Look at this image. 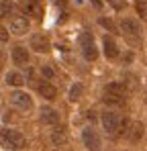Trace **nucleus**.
Returning a JSON list of instances; mask_svg holds the SVG:
<instances>
[{
	"mask_svg": "<svg viewBox=\"0 0 147 151\" xmlns=\"http://www.w3.org/2000/svg\"><path fill=\"white\" fill-rule=\"evenodd\" d=\"M143 123H139V121H135V123H131V129H129V139L133 141V143H137V141H141V137H143Z\"/></svg>",
	"mask_w": 147,
	"mask_h": 151,
	"instance_id": "ddd939ff",
	"label": "nucleus"
},
{
	"mask_svg": "<svg viewBox=\"0 0 147 151\" xmlns=\"http://www.w3.org/2000/svg\"><path fill=\"white\" fill-rule=\"evenodd\" d=\"M10 104L17 106V108H21V110H31V108H33L31 96H29L27 92H21V90H17V92L10 94Z\"/></svg>",
	"mask_w": 147,
	"mask_h": 151,
	"instance_id": "39448f33",
	"label": "nucleus"
},
{
	"mask_svg": "<svg viewBox=\"0 0 147 151\" xmlns=\"http://www.w3.org/2000/svg\"><path fill=\"white\" fill-rule=\"evenodd\" d=\"M41 74L45 76L47 80H53V78H55V72H53V68H49V65H43V68H41Z\"/></svg>",
	"mask_w": 147,
	"mask_h": 151,
	"instance_id": "412c9836",
	"label": "nucleus"
},
{
	"mask_svg": "<svg viewBox=\"0 0 147 151\" xmlns=\"http://www.w3.org/2000/svg\"><path fill=\"white\" fill-rule=\"evenodd\" d=\"M100 123H102V129H104L108 135H115V133L119 131V127H121V116H119L115 110H106V112H102Z\"/></svg>",
	"mask_w": 147,
	"mask_h": 151,
	"instance_id": "20e7f679",
	"label": "nucleus"
},
{
	"mask_svg": "<svg viewBox=\"0 0 147 151\" xmlns=\"http://www.w3.org/2000/svg\"><path fill=\"white\" fill-rule=\"evenodd\" d=\"M2 145H4V149L23 151L24 145H27V139L23 137L21 131H17V129H6V131L2 133Z\"/></svg>",
	"mask_w": 147,
	"mask_h": 151,
	"instance_id": "f257e3e1",
	"label": "nucleus"
},
{
	"mask_svg": "<svg viewBox=\"0 0 147 151\" xmlns=\"http://www.w3.org/2000/svg\"><path fill=\"white\" fill-rule=\"evenodd\" d=\"M51 143L57 145V147H61V145L66 143V135H63L61 131H53V133H51Z\"/></svg>",
	"mask_w": 147,
	"mask_h": 151,
	"instance_id": "a211bd4d",
	"label": "nucleus"
},
{
	"mask_svg": "<svg viewBox=\"0 0 147 151\" xmlns=\"http://www.w3.org/2000/svg\"><path fill=\"white\" fill-rule=\"evenodd\" d=\"M78 41H80V47H82V53H84V57H86L88 61H94V59L98 57L96 45H94V37H92L90 33L82 31V33H80V37H78Z\"/></svg>",
	"mask_w": 147,
	"mask_h": 151,
	"instance_id": "f03ea898",
	"label": "nucleus"
},
{
	"mask_svg": "<svg viewBox=\"0 0 147 151\" xmlns=\"http://www.w3.org/2000/svg\"><path fill=\"white\" fill-rule=\"evenodd\" d=\"M4 80H6L8 86H14V88H19V86L24 84V76L19 74V72H8V74L4 76Z\"/></svg>",
	"mask_w": 147,
	"mask_h": 151,
	"instance_id": "2eb2a0df",
	"label": "nucleus"
},
{
	"mask_svg": "<svg viewBox=\"0 0 147 151\" xmlns=\"http://www.w3.org/2000/svg\"><path fill=\"white\" fill-rule=\"evenodd\" d=\"M23 4L29 14H33L35 19H41V14H43V2L41 0H23Z\"/></svg>",
	"mask_w": 147,
	"mask_h": 151,
	"instance_id": "9d476101",
	"label": "nucleus"
},
{
	"mask_svg": "<svg viewBox=\"0 0 147 151\" xmlns=\"http://www.w3.org/2000/svg\"><path fill=\"white\" fill-rule=\"evenodd\" d=\"M104 94H115V96H125V86L121 82H110L104 86Z\"/></svg>",
	"mask_w": 147,
	"mask_h": 151,
	"instance_id": "dca6fc26",
	"label": "nucleus"
},
{
	"mask_svg": "<svg viewBox=\"0 0 147 151\" xmlns=\"http://www.w3.org/2000/svg\"><path fill=\"white\" fill-rule=\"evenodd\" d=\"M137 10L141 12V17H147V0H139L137 2Z\"/></svg>",
	"mask_w": 147,
	"mask_h": 151,
	"instance_id": "4be33fe9",
	"label": "nucleus"
},
{
	"mask_svg": "<svg viewBox=\"0 0 147 151\" xmlns=\"http://www.w3.org/2000/svg\"><path fill=\"white\" fill-rule=\"evenodd\" d=\"M29 47H31L33 51H37V53H47V51H49V41H47V37H45V35L37 33V35H33V37H31Z\"/></svg>",
	"mask_w": 147,
	"mask_h": 151,
	"instance_id": "6e6552de",
	"label": "nucleus"
},
{
	"mask_svg": "<svg viewBox=\"0 0 147 151\" xmlns=\"http://www.w3.org/2000/svg\"><path fill=\"white\" fill-rule=\"evenodd\" d=\"M121 31L127 37L137 39V37L141 35V25H139V21H135V19H122L121 21Z\"/></svg>",
	"mask_w": 147,
	"mask_h": 151,
	"instance_id": "423d86ee",
	"label": "nucleus"
},
{
	"mask_svg": "<svg viewBox=\"0 0 147 151\" xmlns=\"http://www.w3.org/2000/svg\"><path fill=\"white\" fill-rule=\"evenodd\" d=\"M39 94H41L45 100H53V98L57 96V88H55L53 84H49V82H43V84L39 86Z\"/></svg>",
	"mask_w": 147,
	"mask_h": 151,
	"instance_id": "4468645a",
	"label": "nucleus"
},
{
	"mask_svg": "<svg viewBox=\"0 0 147 151\" xmlns=\"http://www.w3.org/2000/svg\"><path fill=\"white\" fill-rule=\"evenodd\" d=\"M100 25L102 27H106V29H115V25L108 21V19H100Z\"/></svg>",
	"mask_w": 147,
	"mask_h": 151,
	"instance_id": "b1692460",
	"label": "nucleus"
},
{
	"mask_svg": "<svg viewBox=\"0 0 147 151\" xmlns=\"http://www.w3.org/2000/svg\"><path fill=\"white\" fill-rule=\"evenodd\" d=\"M122 61H127V63H131V61H133V53H131V51H127V53L122 55Z\"/></svg>",
	"mask_w": 147,
	"mask_h": 151,
	"instance_id": "393cba45",
	"label": "nucleus"
},
{
	"mask_svg": "<svg viewBox=\"0 0 147 151\" xmlns=\"http://www.w3.org/2000/svg\"><path fill=\"white\" fill-rule=\"evenodd\" d=\"M0 31H2V33H0V39H2V43H6V41H8V29H6V27H2Z\"/></svg>",
	"mask_w": 147,
	"mask_h": 151,
	"instance_id": "5701e85b",
	"label": "nucleus"
},
{
	"mask_svg": "<svg viewBox=\"0 0 147 151\" xmlns=\"http://www.w3.org/2000/svg\"><path fill=\"white\" fill-rule=\"evenodd\" d=\"M82 141H84L86 149H90V151H100V149H102V141H100V135L96 133V129H94L92 125L86 127V129L82 131Z\"/></svg>",
	"mask_w": 147,
	"mask_h": 151,
	"instance_id": "7ed1b4c3",
	"label": "nucleus"
},
{
	"mask_svg": "<svg viewBox=\"0 0 147 151\" xmlns=\"http://www.w3.org/2000/svg\"><path fill=\"white\" fill-rule=\"evenodd\" d=\"M82 94H84V86L82 84H72V88H70V100L72 102H78L80 98H82Z\"/></svg>",
	"mask_w": 147,
	"mask_h": 151,
	"instance_id": "f3484780",
	"label": "nucleus"
},
{
	"mask_svg": "<svg viewBox=\"0 0 147 151\" xmlns=\"http://www.w3.org/2000/svg\"><path fill=\"white\" fill-rule=\"evenodd\" d=\"M10 31H12L14 35H24V33L29 31V19H27V17H21V14L12 17V19H10Z\"/></svg>",
	"mask_w": 147,
	"mask_h": 151,
	"instance_id": "1a4fd4ad",
	"label": "nucleus"
},
{
	"mask_svg": "<svg viewBox=\"0 0 147 151\" xmlns=\"http://www.w3.org/2000/svg\"><path fill=\"white\" fill-rule=\"evenodd\" d=\"M39 119H41L43 125L55 127L57 123H59V112H57L55 108H51V106H43L41 112H39Z\"/></svg>",
	"mask_w": 147,
	"mask_h": 151,
	"instance_id": "0eeeda50",
	"label": "nucleus"
},
{
	"mask_svg": "<svg viewBox=\"0 0 147 151\" xmlns=\"http://www.w3.org/2000/svg\"><path fill=\"white\" fill-rule=\"evenodd\" d=\"M102 100L106 102V104H122V96H115V94H104V98Z\"/></svg>",
	"mask_w": 147,
	"mask_h": 151,
	"instance_id": "6ab92c4d",
	"label": "nucleus"
},
{
	"mask_svg": "<svg viewBox=\"0 0 147 151\" xmlns=\"http://www.w3.org/2000/svg\"><path fill=\"white\" fill-rule=\"evenodd\" d=\"M55 2H57V6H63L66 4V0H55Z\"/></svg>",
	"mask_w": 147,
	"mask_h": 151,
	"instance_id": "a878e982",
	"label": "nucleus"
},
{
	"mask_svg": "<svg viewBox=\"0 0 147 151\" xmlns=\"http://www.w3.org/2000/svg\"><path fill=\"white\" fill-rule=\"evenodd\" d=\"M78 2H82V0H78Z\"/></svg>",
	"mask_w": 147,
	"mask_h": 151,
	"instance_id": "bb28decb",
	"label": "nucleus"
},
{
	"mask_svg": "<svg viewBox=\"0 0 147 151\" xmlns=\"http://www.w3.org/2000/svg\"><path fill=\"white\" fill-rule=\"evenodd\" d=\"M12 61H14L17 65H27V63H29V51H27L24 45L12 47Z\"/></svg>",
	"mask_w": 147,
	"mask_h": 151,
	"instance_id": "9b49d317",
	"label": "nucleus"
},
{
	"mask_svg": "<svg viewBox=\"0 0 147 151\" xmlns=\"http://www.w3.org/2000/svg\"><path fill=\"white\" fill-rule=\"evenodd\" d=\"M10 10H12V2L2 0V17H10Z\"/></svg>",
	"mask_w": 147,
	"mask_h": 151,
	"instance_id": "aec40b11",
	"label": "nucleus"
},
{
	"mask_svg": "<svg viewBox=\"0 0 147 151\" xmlns=\"http://www.w3.org/2000/svg\"><path fill=\"white\" fill-rule=\"evenodd\" d=\"M102 47H104V55H106L108 59H115V57L119 55V47H117L115 39H112V37H108V35L102 39Z\"/></svg>",
	"mask_w": 147,
	"mask_h": 151,
	"instance_id": "f8f14e48",
	"label": "nucleus"
}]
</instances>
